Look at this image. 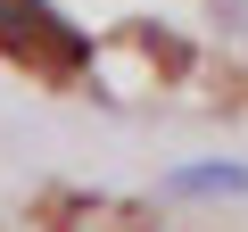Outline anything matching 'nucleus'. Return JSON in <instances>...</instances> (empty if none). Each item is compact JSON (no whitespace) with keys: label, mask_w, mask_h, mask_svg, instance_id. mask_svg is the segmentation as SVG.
<instances>
[{"label":"nucleus","mask_w":248,"mask_h":232,"mask_svg":"<svg viewBox=\"0 0 248 232\" xmlns=\"http://www.w3.org/2000/svg\"><path fill=\"white\" fill-rule=\"evenodd\" d=\"M0 50L42 66V75H83V58H91V42L50 9V0H0Z\"/></svg>","instance_id":"f257e3e1"},{"label":"nucleus","mask_w":248,"mask_h":232,"mask_svg":"<svg viewBox=\"0 0 248 232\" xmlns=\"http://www.w3.org/2000/svg\"><path fill=\"white\" fill-rule=\"evenodd\" d=\"M174 191H182V199H232V191H248V174H240V166H190Z\"/></svg>","instance_id":"f03ea898"}]
</instances>
